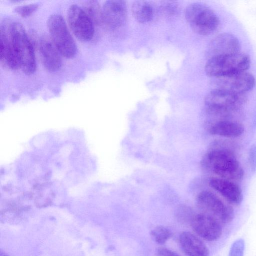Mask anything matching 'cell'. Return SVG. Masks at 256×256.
<instances>
[{
	"label": "cell",
	"instance_id": "obj_6",
	"mask_svg": "<svg viewBox=\"0 0 256 256\" xmlns=\"http://www.w3.org/2000/svg\"><path fill=\"white\" fill-rule=\"evenodd\" d=\"M196 202L204 213L212 216L220 222L228 224L234 219L233 208L210 191L200 192L196 196Z\"/></svg>",
	"mask_w": 256,
	"mask_h": 256
},
{
	"label": "cell",
	"instance_id": "obj_1",
	"mask_svg": "<svg viewBox=\"0 0 256 256\" xmlns=\"http://www.w3.org/2000/svg\"><path fill=\"white\" fill-rule=\"evenodd\" d=\"M202 162L219 178L234 182L244 177V170L234 152L229 148L211 150L206 154Z\"/></svg>",
	"mask_w": 256,
	"mask_h": 256
},
{
	"label": "cell",
	"instance_id": "obj_24",
	"mask_svg": "<svg viewBox=\"0 0 256 256\" xmlns=\"http://www.w3.org/2000/svg\"><path fill=\"white\" fill-rule=\"evenodd\" d=\"M178 212V218L182 222L189 221L190 222L194 216L192 210L186 207L182 208Z\"/></svg>",
	"mask_w": 256,
	"mask_h": 256
},
{
	"label": "cell",
	"instance_id": "obj_12",
	"mask_svg": "<svg viewBox=\"0 0 256 256\" xmlns=\"http://www.w3.org/2000/svg\"><path fill=\"white\" fill-rule=\"evenodd\" d=\"M238 39L234 34L223 32L217 35L210 42L207 50L208 59L240 52Z\"/></svg>",
	"mask_w": 256,
	"mask_h": 256
},
{
	"label": "cell",
	"instance_id": "obj_23",
	"mask_svg": "<svg viewBox=\"0 0 256 256\" xmlns=\"http://www.w3.org/2000/svg\"><path fill=\"white\" fill-rule=\"evenodd\" d=\"M38 8L37 4H32L17 6L15 12L20 16L26 18L32 14Z\"/></svg>",
	"mask_w": 256,
	"mask_h": 256
},
{
	"label": "cell",
	"instance_id": "obj_2",
	"mask_svg": "<svg viewBox=\"0 0 256 256\" xmlns=\"http://www.w3.org/2000/svg\"><path fill=\"white\" fill-rule=\"evenodd\" d=\"M250 65L249 56L240 52L209 58L206 64L204 70L208 76L217 78L247 71Z\"/></svg>",
	"mask_w": 256,
	"mask_h": 256
},
{
	"label": "cell",
	"instance_id": "obj_27",
	"mask_svg": "<svg viewBox=\"0 0 256 256\" xmlns=\"http://www.w3.org/2000/svg\"><path fill=\"white\" fill-rule=\"evenodd\" d=\"M0 256H8L5 252L0 250Z\"/></svg>",
	"mask_w": 256,
	"mask_h": 256
},
{
	"label": "cell",
	"instance_id": "obj_16",
	"mask_svg": "<svg viewBox=\"0 0 256 256\" xmlns=\"http://www.w3.org/2000/svg\"><path fill=\"white\" fill-rule=\"evenodd\" d=\"M179 242L188 256H209L207 246L196 236L189 232H183L179 236Z\"/></svg>",
	"mask_w": 256,
	"mask_h": 256
},
{
	"label": "cell",
	"instance_id": "obj_10",
	"mask_svg": "<svg viewBox=\"0 0 256 256\" xmlns=\"http://www.w3.org/2000/svg\"><path fill=\"white\" fill-rule=\"evenodd\" d=\"M214 78L216 86L214 88L239 93L246 94L252 90L256 84L254 76L247 71Z\"/></svg>",
	"mask_w": 256,
	"mask_h": 256
},
{
	"label": "cell",
	"instance_id": "obj_14",
	"mask_svg": "<svg viewBox=\"0 0 256 256\" xmlns=\"http://www.w3.org/2000/svg\"><path fill=\"white\" fill-rule=\"evenodd\" d=\"M0 57L4 66L11 70L20 68V61L8 29L1 26L0 30Z\"/></svg>",
	"mask_w": 256,
	"mask_h": 256
},
{
	"label": "cell",
	"instance_id": "obj_8",
	"mask_svg": "<svg viewBox=\"0 0 256 256\" xmlns=\"http://www.w3.org/2000/svg\"><path fill=\"white\" fill-rule=\"evenodd\" d=\"M68 19L71 30L80 40L88 42L94 34V23L83 8L71 5L68 12Z\"/></svg>",
	"mask_w": 256,
	"mask_h": 256
},
{
	"label": "cell",
	"instance_id": "obj_21",
	"mask_svg": "<svg viewBox=\"0 0 256 256\" xmlns=\"http://www.w3.org/2000/svg\"><path fill=\"white\" fill-rule=\"evenodd\" d=\"M160 10L164 15L168 17L176 16L179 11L178 6L174 2H164L162 4Z\"/></svg>",
	"mask_w": 256,
	"mask_h": 256
},
{
	"label": "cell",
	"instance_id": "obj_13",
	"mask_svg": "<svg viewBox=\"0 0 256 256\" xmlns=\"http://www.w3.org/2000/svg\"><path fill=\"white\" fill-rule=\"evenodd\" d=\"M210 186L224 197L228 203L239 205L243 200L242 190L234 181L220 178H212L209 181Z\"/></svg>",
	"mask_w": 256,
	"mask_h": 256
},
{
	"label": "cell",
	"instance_id": "obj_15",
	"mask_svg": "<svg viewBox=\"0 0 256 256\" xmlns=\"http://www.w3.org/2000/svg\"><path fill=\"white\" fill-rule=\"evenodd\" d=\"M38 50L44 68L50 72H56L62 66L60 53L52 42L42 38L39 42Z\"/></svg>",
	"mask_w": 256,
	"mask_h": 256
},
{
	"label": "cell",
	"instance_id": "obj_22",
	"mask_svg": "<svg viewBox=\"0 0 256 256\" xmlns=\"http://www.w3.org/2000/svg\"><path fill=\"white\" fill-rule=\"evenodd\" d=\"M244 240L242 238H238L232 244L228 256H244Z\"/></svg>",
	"mask_w": 256,
	"mask_h": 256
},
{
	"label": "cell",
	"instance_id": "obj_3",
	"mask_svg": "<svg viewBox=\"0 0 256 256\" xmlns=\"http://www.w3.org/2000/svg\"><path fill=\"white\" fill-rule=\"evenodd\" d=\"M185 17L192 29L202 36L213 34L220 24L216 12L208 6L200 2L189 4L186 9Z\"/></svg>",
	"mask_w": 256,
	"mask_h": 256
},
{
	"label": "cell",
	"instance_id": "obj_25",
	"mask_svg": "<svg viewBox=\"0 0 256 256\" xmlns=\"http://www.w3.org/2000/svg\"><path fill=\"white\" fill-rule=\"evenodd\" d=\"M248 162L252 172L256 170V144L251 146L248 151Z\"/></svg>",
	"mask_w": 256,
	"mask_h": 256
},
{
	"label": "cell",
	"instance_id": "obj_20",
	"mask_svg": "<svg viewBox=\"0 0 256 256\" xmlns=\"http://www.w3.org/2000/svg\"><path fill=\"white\" fill-rule=\"evenodd\" d=\"M152 240L157 244H164L172 236L171 231L167 228L160 226L154 228L150 231Z\"/></svg>",
	"mask_w": 256,
	"mask_h": 256
},
{
	"label": "cell",
	"instance_id": "obj_7",
	"mask_svg": "<svg viewBox=\"0 0 256 256\" xmlns=\"http://www.w3.org/2000/svg\"><path fill=\"white\" fill-rule=\"evenodd\" d=\"M247 100L246 94L214 88L208 94L204 102L206 108H225L240 110Z\"/></svg>",
	"mask_w": 256,
	"mask_h": 256
},
{
	"label": "cell",
	"instance_id": "obj_19",
	"mask_svg": "<svg viewBox=\"0 0 256 256\" xmlns=\"http://www.w3.org/2000/svg\"><path fill=\"white\" fill-rule=\"evenodd\" d=\"M84 8V10L94 24H102V8L98 2L95 0L86 2Z\"/></svg>",
	"mask_w": 256,
	"mask_h": 256
},
{
	"label": "cell",
	"instance_id": "obj_26",
	"mask_svg": "<svg viewBox=\"0 0 256 256\" xmlns=\"http://www.w3.org/2000/svg\"><path fill=\"white\" fill-rule=\"evenodd\" d=\"M157 256H180L175 252L165 248H160L156 250Z\"/></svg>",
	"mask_w": 256,
	"mask_h": 256
},
{
	"label": "cell",
	"instance_id": "obj_5",
	"mask_svg": "<svg viewBox=\"0 0 256 256\" xmlns=\"http://www.w3.org/2000/svg\"><path fill=\"white\" fill-rule=\"evenodd\" d=\"M47 26L52 42L60 54L66 58H73L76 53V46L62 16L52 14Z\"/></svg>",
	"mask_w": 256,
	"mask_h": 256
},
{
	"label": "cell",
	"instance_id": "obj_11",
	"mask_svg": "<svg viewBox=\"0 0 256 256\" xmlns=\"http://www.w3.org/2000/svg\"><path fill=\"white\" fill-rule=\"evenodd\" d=\"M127 18V9L123 0L106 1L102 8V24L108 29L116 30L124 24Z\"/></svg>",
	"mask_w": 256,
	"mask_h": 256
},
{
	"label": "cell",
	"instance_id": "obj_18",
	"mask_svg": "<svg viewBox=\"0 0 256 256\" xmlns=\"http://www.w3.org/2000/svg\"><path fill=\"white\" fill-rule=\"evenodd\" d=\"M132 13L134 18L140 23L150 22L154 16L152 5L144 0H136L132 6Z\"/></svg>",
	"mask_w": 256,
	"mask_h": 256
},
{
	"label": "cell",
	"instance_id": "obj_9",
	"mask_svg": "<svg viewBox=\"0 0 256 256\" xmlns=\"http://www.w3.org/2000/svg\"><path fill=\"white\" fill-rule=\"evenodd\" d=\"M190 223L195 233L207 241L216 240L222 234L220 222L207 214L202 212L194 214Z\"/></svg>",
	"mask_w": 256,
	"mask_h": 256
},
{
	"label": "cell",
	"instance_id": "obj_17",
	"mask_svg": "<svg viewBox=\"0 0 256 256\" xmlns=\"http://www.w3.org/2000/svg\"><path fill=\"white\" fill-rule=\"evenodd\" d=\"M208 130L212 135L234 138L242 135L244 128L242 124L236 121L230 120H218L210 126Z\"/></svg>",
	"mask_w": 256,
	"mask_h": 256
},
{
	"label": "cell",
	"instance_id": "obj_4",
	"mask_svg": "<svg viewBox=\"0 0 256 256\" xmlns=\"http://www.w3.org/2000/svg\"><path fill=\"white\" fill-rule=\"evenodd\" d=\"M18 56L20 68L28 75L34 72L36 62L32 43L24 26L20 23L11 24L8 29Z\"/></svg>",
	"mask_w": 256,
	"mask_h": 256
}]
</instances>
